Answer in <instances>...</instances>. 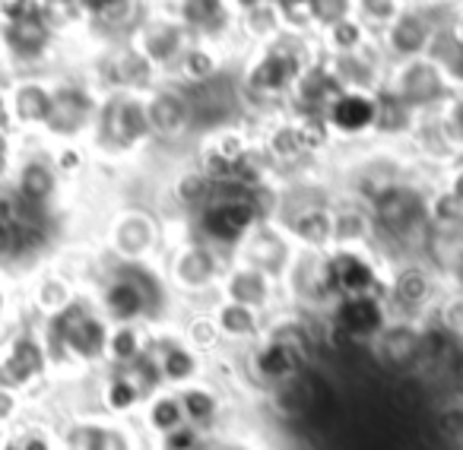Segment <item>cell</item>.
I'll use <instances>...</instances> for the list:
<instances>
[{
    "label": "cell",
    "mask_w": 463,
    "mask_h": 450,
    "mask_svg": "<svg viewBox=\"0 0 463 450\" xmlns=\"http://www.w3.org/2000/svg\"><path fill=\"white\" fill-rule=\"evenodd\" d=\"M330 219H334V248H374L372 210L362 200L336 191Z\"/></svg>",
    "instance_id": "cell-30"
},
{
    "label": "cell",
    "mask_w": 463,
    "mask_h": 450,
    "mask_svg": "<svg viewBox=\"0 0 463 450\" xmlns=\"http://www.w3.org/2000/svg\"><path fill=\"white\" fill-rule=\"evenodd\" d=\"M368 352L387 371L400 378H416L419 361H422V323L391 321V327L374 340Z\"/></svg>",
    "instance_id": "cell-24"
},
{
    "label": "cell",
    "mask_w": 463,
    "mask_h": 450,
    "mask_svg": "<svg viewBox=\"0 0 463 450\" xmlns=\"http://www.w3.org/2000/svg\"><path fill=\"white\" fill-rule=\"evenodd\" d=\"M254 153H258V136L251 121H235L200 134L187 149V159L210 181H232Z\"/></svg>",
    "instance_id": "cell-9"
},
{
    "label": "cell",
    "mask_w": 463,
    "mask_h": 450,
    "mask_svg": "<svg viewBox=\"0 0 463 450\" xmlns=\"http://www.w3.org/2000/svg\"><path fill=\"white\" fill-rule=\"evenodd\" d=\"M206 311H210L213 327H216L222 346L232 349V352H245L248 346H254V342L267 333V321H270V317L260 314V311L225 302V298H213V302L206 305Z\"/></svg>",
    "instance_id": "cell-25"
},
{
    "label": "cell",
    "mask_w": 463,
    "mask_h": 450,
    "mask_svg": "<svg viewBox=\"0 0 463 450\" xmlns=\"http://www.w3.org/2000/svg\"><path fill=\"white\" fill-rule=\"evenodd\" d=\"M374 105H378V117H374V140L378 143H391V146H403L406 134L416 124V115L393 96L387 86H381L374 92Z\"/></svg>",
    "instance_id": "cell-33"
},
{
    "label": "cell",
    "mask_w": 463,
    "mask_h": 450,
    "mask_svg": "<svg viewBox=\"0 0 463 450\" xmlns=\"http://www.w3.org/2000/svg\"><path fill=\"white\" fill-rule=\"evenodd\" d=\"M149 333L153 327L146 323H118L109 330V346H105V359L115 368H128L140 359L149 349Z\"/></svg>",
    "instance_id": "cell-35"
},
{
    "label": "cell",
    "mask_w": 463,
    "mask_h": 450,
    "mask_svg": "<svg viewBox=\"0 0 463 450\" xmlns=\"http://www.w3.org/2000/svg\"><path fill=\"white\" fill-rule=\"evenodd\" d=\"M444 295V279L422 258H403L387 264L384 305L393 321L429 323Z\"/></svg>",
    "instance_id": "cell-5"
},
{
    "label": "cell",
    "mask_w": 463,
    "mask_h": 450,
    "mask_svg": "<svg viewBox=\"0 0 463 450\" xmlns=\"http://www.w3.org/2000/svg\"><path fill=\"white\" fill-rule=\"evenodd\" d=\"M374 117H378V105H374V92H353L343 89L334 102L324 111L330 134H334L336 149H355L374 140Z\"/></svg>",
    "instance_id": "cell-18"
},
{
    "label": "cell",
    "mask_w": 463,
    "mask_h": 450,
    "mask_svg": "<svg viewBox=\"0 0 463 450\" xmlns=\"http://www.w3.org/2000/svg\"><path fill=\"white\" fill-rule=\"evenodd\" d=\"M403 149H406V155L416 162L419 172L429 174L431 181H435L444 168H450L454 162L463 159L460 146H457L454 134H450L441 111H435V115H419L412 130L406 134Z\"/></svg>",
    "instance_id": "cell-17"
},
{
    "label": "cell",
    "mask_w": 463,
    "mask_h": 450,
    "mask_svg": "<svg viewBox=\"0 0 463 450\" xmlns=\"http://www.w3.org/2000/svg\"><path fill=\"white\" fill-rule=\"evenodd\" d=\"M391 311L384 295H349L336 298L324 317V352L340 346L372 349L374 340L391 327Z\"/></svg>",
    "instance_id": "cell-7"
},
{
    "label": "cell",
    "mask_w": 463,
    "mask_h": 450,
    "mask_svg": "<svg viewBox=\"0 0 463 450\" xmlns=\"http://www.w3.org/2000/svg\"><path fill=\"white\" fill-rule=\"evenodd\" d=\"M283 289V305L298 314L308 317H327L334 308L336 295L327 279V251H296L292 254L289 270L279 279Z\"/></svg>",
    "instance_id": "cell-12"
},
{
    "label": "cell",
    "mask_w": 463,
    "mask_h": 450,
    "mask_svg": "<svg viewBox=\"0 0 463 450\" xmlns=\"http://www.w3.org/2000/svg\"><path fill=\"white\" fill-rule=\"evenodd\" d=\"M315 4V23L317 29L327 26V23L340 20V16L353 14V0H311Z\"/></svg>",
    "instance_id": "cell-40"
},
{
    "label": "cell",
    "mask_w": 463,
    "mask_h": 450,
    "mask_svg": "<svg viewBox=\"0 0 463 450\" xmlns=\"http://www.w3.org/2000/svg\"><path fill=\"white\" fill-rule=\"evenodd\" d=\"M111 254L124 264H140V260H159L168 245V222L149 206H128L118 212L115 225L109 232Z\"/></svg>",
    "instance_id": "cell-13"
},
{
    "label": "cell",
    "mask_w": 463,
    "mask_h": 450,
    "mask_svg": "<svg viewBox=\"0 0 463 450\" xmlns=\"http://www.w3.org/2000/svg\"><path fill=\"white\" fill-rule=\"evenodd\" d=\"M149 352L156 355L162 387H168V390H181V387L210 374V355L194 349L175 323L153 327V333H149Z\"/></svg>",
    "instance_id": "cell-16"
},
{
    "label": "cell",
    "mask_w": 463,
    "mask_h": 450,
    "mask_svg": "<svg viewBox=\"0 0 463 450\" xmlns=\"http://www.w3.org/2000/svg\"><path fill=\"white\" fill-rule=\"evenodd\" d=\"M191 39L194 35L187 33V26L165 7V4L149 10L140 20V26L134 29V35H130V42L146 54L149 64L165 80L172 77L175 64H178V58L184 54V48L191 45Z\"/></svg>",
    "instance_id": "cell-15"
},
{
    "label": "cell",
    "mask_w": 463,
    "mask_h": 450,
    "mask_svg": "<svg viewBox=\"0 0 463 450\" xmlns=\"http://www.w3.org/2000/svg\"><path fill=\"white\" fill-rule=\"evenodd\" d=\"M96 134L111 155H124V159L153 149V134H149L143 96L105 92V98L99 102L96 111Z\"/></svg>",
    "instance_id": "cell-8"
},
{
    "label": "cell",
    "mask_w": 463,
    "mask_h": 450,
    "mask_svg": "<svg viewBox=\"0 0 463 450\" xmlns=\"http://www.w3.org/2000/svg\"><path fill=\"white\" fill-rule=\"evenodd\" d=\"M441 115H444V121H448L450 134H454L457 146H460V153H463V89H457L454 96H450V102L441 108Z\"/></svg>",
    "instance_id": "cell-41"
},
{
    "label": "cell",
    "mask_w": 463,
    "mask_h": 450,
    "mask_svg": "<svg viewBox=\"0 0 463 450\" xmlns=\"http://www.w3.org/2000/svg\"><path fill=\"white\" fill-rule=\"evenodd\" d=\"M213 435L191 428V425H181V428L168 431L165 437H156L149 441V450H210Z\"/></svg>",
    "instance_id": "cell-38"
},
{
    "label": "cell",
    "mask_w": 463,
    "mask_h": 450,
    "mask_svg": "<svg viewBox=\"0 0 463 450\" xmlns=\"http://www.w3.org/2000/svg\"><path fill=\"white\" fill-rule=\"evenodd\" d=\"M292 254H296V245L289 241V235L273 219H260L248 232V239L241 241L239 251H235V260L258 267L260 273H267V277H273L279 283L283 273L289 270Z\"/></svg>",
    "instance_id": "cell-21"
},
{
    "label": "cell",
    "mask_w": 463,
    "mask_h": 450,
    "mask_svg": "<svg viewBox=\"0 0 463 450\" xmlns=\"http://www.w3.org/2000/svg\"><path fill=\"white\" fill-rule=\"evenodd\" d=\"M258 4H264V0H229V7L235 10V14H241V10H248V7H258Z\"/></svg>",
    "instance_id": "cell-45"
},
{
    "label": "cell",
    "mask_w": 463,
    "mask_h": 450,
    "mask_svg": "<svg viewBox=\"0 0 463 450\" xmlns=\"http://www.w3.org/2000/svg\"><path fill=\"white\" fill-rule=\"evenodd\" d=\"M137 418H140V435H146L149 441L165 437L168 431L181 428V425H184V412H181L178 390L159 387L156 393H149V397L143 399Z\"/></svg>",
    "instance_id": "cell-31"
},
{
    "label": "cell",
    "mask_w": 463,
    "mask_h": 450,
    "mask_svg": "<svg viewBox=\"0 0 463 450\" xmlns=\"http://www.w3.org/2000/svg\"><path fill=\"white\" fill-rule=\"evenodd\" d=\"M99 314H102L111 327H118V323H146L149 327V305H146V298H143L140 286L134 283V277H130L121 260H118V267L111 270L109 283L102 286Z\"/></svg>",
    "instance_id": "cell-26"
},
{
    "label": "cell",
    "mask_w": 463,
    "mask_h": 450,
    "mask_svg": "<svg viewBox=\"0 0 463 450\" xmlns=\"http://www.w3.org/2000/svg\"><path fill=\"white\" fill-rule=\"evenodd\" d=\"M210 450H264V444H260L254 435H248V431L235 428V422H232L225 431L213 435Z\"/></svg>",
    "instance_id": "cell-39"
},
{
    "label": "cell",
    "mask_w": 463,
    "mask_h": 450,
    "mask_svg": "<svg viewBox=\"0 0 463 450\" xmlns=\"http://www.w3.org/2000/svg\"><path fill=\"white\" fill-rule=\"evenodd\" d=\"M324 58H327V67L340 83V89L353 92H378L387 80V70H391V61L381 52L378 39H372L353 54H324Z\"/></svg>",
    "instance_id": "cell-22"
},
{
    "label": "cell",
    "mask_w": 463,
    "mask_h": 450,
    "mask_svg": "<svg viewBox=\"0 0 463 450\" xmlns=\"http://www.w3.org/2000/svg\"><path fill=\"white\" fill-rule=\"evenodd\" d=\"M235 29H239V48H258L273 42L277 35H283V16H279L277 0H264L258 7H248L241 14H235Z\"/></svg>",
    "instance_id": "cell-32"
},
{
    "label": "cell",
    "mask_w": 463,
    "mask_h": 450,
    "mask_svg": "<svg viewBox=\"0 0 463 450\" xmlns=\"http://www.w3.org/2000/svg\"><path fill=\"white\" fill-rule=\"evenodd\" d=\"M232 67H235V54L232 52L213 45V42L191 39V45L184 48V54L178 58V64H175L168 80H175L181 86H203L219 80L222 73H229Z\"/></svg>",
    "instance_id": "cell-28"
},
{
    "label": "cell",
    "mask_w": 463,
    "mask_h": 450,
    "mask_svg": "<svg viewBox=\"0 0 463 450\" xmlns=\"http://www.w3.org/2000/svg\"><path fill=\"white\" fill-rule=\"evenodd\" d=\"M435 181L444 187V191L450 193V197L457 200V203L463 206V159H460V162H454L450 168H444V172L438 174Z\"/></svg>",
    "instance_id": "cell-43"
},
{
    "label": "cell",
    "mask_w": 463,
    "mask_h": 450,
    "mask_svg": "<svg viewBox=\"0 0 463 450\" xmlns=\"http://www.w3.org/2000/svg\"><path fill=\"white\" fill-rule=\"evenodd\" d=\"M178 399H181V412H184V425L203 431V435H219V431H225L235 422L232 393L219 380H213L210 374L181 387Z\"/></svg>",
    "instance_id": "cell-20"
},
{
    "label": "cell",
    "mask_w": 463,
    "mask_h": 450,
    "mask_svg": "<svg viewBox=\"0 0 463 450\" xmlns=\"http://www.w3.org/2000/svg\"><path fill=\"white\" fill-rule=\"evenodd\" d=\"M327 279L336 298L384 295L387 260L374 248H330Z\"/></svg>",
    "instance_id": "cell-14"
},
{
    "label": "cell",
    "mask_w": 463,
    "mask_h": 450,
    "mask_svg": "<svg viewBox=\"0 0 463 450\" xmlns=\"http://www.w3.org/2000/svg\"><path fill=\"white\" fill-rule=\"evenodd\" d=\"M340 92L343 89H340V83H336L334 73H330L327 58L317 54V58L308 64V70L302 73V80L296 83V89H292L289 105H286V108L298 111V115H324L327 105L334 102Z\"/></svg>",
    "instance_id": "cell-29"
},
{
    "label": "cell",
    "mask_w": 463,
    "mask_h": 450,
    "mask_svg": "<svg viewBox=\"0 0 463 450\" xmlns=\"http://www.w3.org/2000/svg\"><path fill=\"white\" fill-rule=\"evenodd\" d=\"M384 86L412 111V115H435L450 102V96L457 92L454 80L448 77L438 61L431 58H412L391 64Z\"/></svg>",
    "instance_id": "cell-10"
},
{
    "label": "cell",
    "mask_w": 463,
    "mask_h": 450,
    "mask_svg": "<svg viewBox=\"0 0 463 450\" xmlns=\"http://www.w3.org/2000/svg\"><path fill=\"white\" fill-rule=\"evenodd\" d=\"M315 361V355L305 352L302 346L283 340L277 333H264L254 346L241 352V374L245 387L254 397H267L277 387H286Z\"/></svg>",
    "instance_id": "cell-6"
},
{
    "label": "cell",
    "mask_w": 463,
    "mask_h": 450,
    "mask_svg": "<svg viewBox=\"0 0 463 450\" xmlns=\"http://www.w3.org/2000/svg\"><path fill=\"white\" fill-rule=\"evenodd\" d=\"M216 298H225V302L245 305V308H254L260 314H277L283 305V289L273 277L260 273L258 267L241 264V260L232 258L229 267H225L222 279H219Z\"/></svg>",
    "instance_id": "cell-19"
},
{
    "label": "cell",
    "mask_w": 463,
    "mask_h": 450,
    "mask_svg": "<svg viewBox=\"0 0 463 450\" xmlns=\"http://www.w3.org/2000/svg\"><path fill=\"white\" fill-rule=\"evenodd\" d=\"M435 181L419 174L400 184L387 187L384 193L368 203L374 222V251L393 264L403 258H419L425 232H429V191Z\"/></svg>",
    "instance_id": "cell-2"
},
{
    "label": "cell",
    "mask_w": 463,
    "mask_h": 450,
    "mask_svg": "<svg viewBox=\"0 0 463 450\" xmlns=\"http://www.w3.org/2000/svg\"><path fill=\"white\" fill-rule=\"evenodd\" d=\"M317 54L321 52H317L315 39L292 33H283L267 45L241 52L232 73H235V86H239L248 121L283 111L296 83Z\"/></svg>",
    "instance_id": "cell-1"
},
{
    "label": "cell",
    "mask_w": 463,
    "mask_h": 450,
    "mask_svg": "<svg viewBox=\"0 0 463 450\" xmlns=\"http://www.w3.org/2000/svg\"><path fill=\"white\" fill-rule=\"evenodd\" d=\"M448 35L463 48V0H457L454 16H450V26H448Z\"/></svg>",
    "instance_id": "cell-44"
},
{
    "label": "cell",
    "mask_w": 463,
    "mask_h": 450,
    "mask_svg": "<svg viewBox=\"0 0 463 450\" xmlns=\"http://www.w3.org/2000/svg\"><path fill=\"white\" fill-rule=\"evenodd\" d=\"M146 105V121L149 134H153V146H165L184 159L187 149L194 143V115L191 102H187V92L175 80H162L159 86L143 96Z\"/></svg>",
    "instance_id": "cell-11"
},
{
    "label": "cell",
    "mask_w": 463,
    "mask_h": 450,
    "mask_svg": "<svg viewBox=\"0 0 463 450\" xmlns=\"http://www.w3.org/2000/svg\"><path fill=\"white\" fill-rule=\"evenodd\" d=\"M273 222L289 235L296 251H330L334 248V219H330V203L298 206V210L277 212Z\"/></svg>",
    "instance_id": "cell-27"
},
{
    "label": "cell",
    "mask_w": 463,
    "mask_h": 450,
    "mask_svg": "<svg viewBox=\"0 0 463 450\" xmlns=\"http://www.w3.org/2000/svg\"><path fill=\"white\" fill-rule=\"evenodd\" d=\"M403 7V0H353V16L368 29L372 39H381L384 29L397 20Z\"/></svg>",
    "instance_id": "cell-37"
},
{
    "label": "cell",
    "mask_w": 463,
    "mask_h": 450,
    "mask_svg": "<svg viewBox=\"0 0 463 450\" xmlns=\"http://www.w3.org/2000/svg\"><path fill=\"white\" fill-rule=\"evenodd\" d=\"M403 4H425V0H403Z\"/></svg>",
    "instance_id": "cell-46"
},
{
    "label": "cell",
    "mask_w": 463,
    "mask_h": 450,
    "mask_svg": "<svg viewBox=\"0 0 463 450\" xmlns=\"http://www.w3.org/2000/svg\"><path fill=\"white\" fill-rule=\"evenodd\" d=\"M315 42L321 54H353V52H359V48H365L368 42H372V35H368V29L349 14L317 29Z\"/></svg>",
    "instance_id": "cell-34"
},
{
    "label": "cell",
    "mask_w": 463,
    "mask_h": 450,
    "mask_svg": "<svg viewBox=\"0 0 463 450\" xmlns=\"http://www.w3.org/2000/svg\"><path fill=\"white\" fill-rule=\"evenodd\" d=\"M260 219H264V212L254 203V191L235 184V181H213L210 200L184 225L194 239L222 251L225 258H235L241 241L248 239V232Z\"/></svg>",
    "instance_id": "cell-4"
},
{
    "label": "cell",
    "mask_w": 463,
    "mask_h": 450,
    "mask_svg": "<svg viewBox=\"0 0 463 450\" xmlns=\"http://www.w3.org/2000/svg\"><path fill=\"white\" fill-rule=\"evenodd\" d=\"M105 409L115 412V416H134V412H140L143 406V390L134 384V378H130L124 368H115L111 371V378L105 380Z\"/></svg>",
    "instance_id": "cell-36"
},
{
    "label": "cell",
    "mask_w": 463,
    "mask_h": 450,
    "mask_svg": "<svg viewBox=\"0 0 463 450\" xmlns=\"http://www.w3.org/2000/svg\"><path fill=\"white\" fill-rule=\"evenodd\" d=\"M210 193H213V181L187 155L178 159L172 174L165 178V184H162V203L168 210L165 222H187L210 200Z\"/></svg>",
    "instance_id": "cell-23"
},
{
    "label": "cell",
    "mask_w": 463,
    "mask_h": 450,
    "mask_svg": "<svg viewBox=\"0 0 463 450\" xmlns=\"http://www.w3.org/2000/svg\"><path fill=\"white\" fill-rule=\"evenodd\" d=\"M232 258L203 245L187 232L184 222H168V245L159 258V267L172 286L181 308H206L216 298L219 279Z\"/></svg>",
    "instance_id": "cell-3"
},
{
    "label": "cell",
    "mask_w": 463,
    "mask_h": 450,
    "mask_svg": "<svg viewBox=\"0 0 463 450\" xmlns=\"http://www.w3.org/2000/svg\"><path fill=\"white\" fill-rule=\"evenodd\" d=\"M441 279H444V289L460 292L463 295V245L457 248V251L448 258V264L441 267Z\"/></svg>",
    "instance_id": "cell-42"
}]
</instances>
